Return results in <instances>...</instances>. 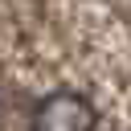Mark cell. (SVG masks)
<instances>
[{
  "mask_svg": "<svg viewBox=\"0 0 131 131\" xmlns=\"http://www.w3.org/2000/svg\"><path fill=\"white\" fill-rule=\"evenodd\" d=\"M33 131H94V106L74 90H53L33 106Z\"/></svg>",
  "mask_w": 131,
  "mask_h": 131,
  "instance_id": "6da1fadb",
  "label": "cell"
}]
</instances>
